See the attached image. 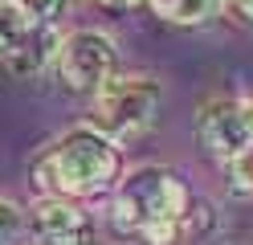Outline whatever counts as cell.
Returning <instances> with one entry per match:
<instances>
[{
	"label": "cell",
	"mask_w": 253,
	"mask_h": 245,
	"mask_svg": "<svg viewBox=\"0 0 253 245\" xmlns=\"http://www.w3.org/2000/svg\"><path fill=\"white\" fill-rule=\"evenodd\" d=\"M192 192L168 168H143L115 192L110 221L119 233H139L147 245H180Z\"/></svg>",
	"instance_id": "1"
},
{
	"label": "cell",
	"mask_w": 253,
	"mask_h": 245,
	"mask_svg": "<svg viewBox=\"0 0 253 245\" xmlns=\"http://www.w3.org/2000/svg\"><path fill=\"white\" fill-rule=\"evenodd\" d=\"M119 147L106 139L98 127H78L61 135L45 155L33 163V188L45 196H61V200H78V196H98L115 188L119 180Z\"/></svg>",
	"instance_id": "2"
},
{
	"label": "cell",
	"mask_w": 253,
	"mask_h": 245,
	"mask_svg": "<svg viewBox=\"0 0 253 245\" xmlns=\"http://www.w3.org/2000/svg\"><path fill=\"white\" fill-rule=\"evenodd\" d=\"M160 110V82L155 78H110L94 94V127L106 139L126 143L155 123Z\"/></svg>",
	"instance_id": "3"
},
{
	"label": "cell",
	"mask_w": 253,
	"mask_h": 245,
	"mask_svg": "<svg viewBox=\"0 0 253 245\" xmlns=\"http://www.w3.org/2000/svg\"><path fill=\"white\" fill-rule=\"evenodd\" d=\"M57 33L53 25H37L17 8V0H0V65L12 78L41 74L49 57H57Z\"/></svg>",
	"instance_id": "4"
},
{
	"label": "cell",
	"mask_w": 253,
	"mask_h": 245,
	"mask_svg": "<svg viewBox=\"0 0 253 245\" xmlns=\"http://www.w3.org/2000/svg\"><path fill=\"white\" fill-rule=\"evenodd\" d=\"M115 41L98 29H82V33H70L66 41L57 45V74L70 90L78 94H98L110 78H115Z\"/></svg>",
	"instance_id": "5"
},
{
	"label": "cell",
	"mask_w": 253,
	"mask_h": 245,
	"mask_svg": "<svg viewBox=\"0 0 253 245\" xmlns=\"http://www.w3.org/2000/svg\"><path fill=\"white\" fill-rule=\"evenodd\" d=\"M196 139L220 163L241 159L253 147V106H245V102H209L196 119Z\"/></svg>",
	"instance_id": "6"
},
{
	"label": "cell",
	"mask_w": 253,
	"mask_h": 245,
	"mask_svg": "<svg viewBox=\"0 0 253 245\" xmlns=\"http://www.w3.org/2000/svg\"><path fill=\"white\" fill-rule=\"evenodd\" d=\"M94 225L74 200L49 196L33 212V241L37 245H90Z\"/></svg>",
	"instance_id": "7"
},
{
	"label": "cell",
	"mask_w": 253,
	"mask_h": 245,
	"mask_svg": "<svg viewBox=\"0 0 253 245\" xmlns=\"http://www.w3.org/2000/svg\"><path fill=\"white\" fill-rule=\"evenodd\" d=\"M220 0H151V8L164 16L168 25H200L216 12Z\"/></svg>",
	"instance_id": "8"
},
{
	"label": "cell",
	"mask_w": 253,
	"mask_h": 245,
	"mask_svg": "<svg viewBox=\"0 0 253 245\" xmlns=\"http://www.w3.org/2000/svg\"><path fill=\"white\" fill-rule=\"evenodd\" d=\"M17 8L37 25H57L70 8V0H17Z\"/></svg>",
	"instance_id": "9"
},
{
	"label": "cell",
	"mask_w": 253,
	"mask_h": 245,
	"mask_svg": "<svg viewBox=\"0 0 253 245\" xmlns=\"http://www.w3.org/2000/svg\"><path fill=\"white\" fill-rule=\"evenodd\" d=\"M229 188L241 192V196H253V147H249L241 159L229 163Z\"/></svg>",
	"instance_id": "10"
},
{
	"label": "cell",
	"mask_w": 253,
	"mask_h": 245,
	"mask_svg": "<svg viewBox=\"0 0 253 245\" xmlns=\"http://www.w3.org/2000/svg\"><path fill=\"white\" fill-rule=\"evenodd\" d=\"M21 237V208L0 196V245H12Z\"/></svg>",
	"instance_id": "11"
},
{
	"label": "cell",
	"mask_w": 253,
	"mask_h": 245,
	"mask_svg": "<svg viewBox=\"0 0 253 245\" xmlns=\"http://www.w3.org/2000/svg\"><path fill=\"white\" fill-rule=\"evenodd\" d=\"M225 8L233 21H241V25H253V0H225Z\"/></svg>",
	"instance_id": "12"
},
{
	"label": "cell",
	"mask_w": 253,
	"mask_h": 245,
	"mask_svg": "<svg viewBox=\"0 0 253 245\" xmlns=\"http://www.w3.org/2000/svg\"><path fill=\"white\" fill-rule=\"evenodd\" d=\"M98 8H110V12H131V8H139L143 0H94Z\"/></svg>",
	"instance_id": "13"
}]
</instances>
